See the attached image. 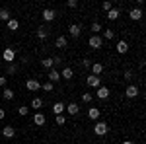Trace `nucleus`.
<instances>
[{
	"mask_svg": "<svg viewBox=\"0 0 146 144\" xmlns=\"http://www.w3.org/2000/svg\"><path fill=\"white\" fill-rule=\"evenodd\" d=\"M133 76H135V74H133V70H125V74H123L125 80H133Z\"/></svg>",
	"mask_w": 146,
	"mask_h": 144,
	"instance_id": "c9c22d12",
	"label": "nucleus"
},
{
	"mask_svg": "<svg viewBox=\"0 0 146 144\" xmlns=\"http://www.w3.org/2000/svg\"><path fill=\"white\" fill-rule=\"evenodd\" d=\"M72 76H74V70L70 66H66L62 72H60V78H64V80H72Z\"/></svg>",
	"mask_w": 146,
	"mask_h": 144,
	"instance_id": "4be33fe9",
	"label": "nucleus"
},
{
	"mask_svg": "<svg viewBox=\"0 0 146 144\" xmlns=\"http://www.w3.org/2000/svg\"><path fill=\"white\" fill-rule=\"evenodd\" d=\"M119 16H121V12H119V8H111V10L107 12V20H117V18H119Z\"/></svg>",
	"mask_w": 146,
	"mask_h": 144,
	"instance_id": "b1692460",
	"label": "nucleus"
},
{
	"mask_svg": "<svg viewBox=\"0 0 146 144\" xmlns=\"http://www.w3.org/2000/svg\"><path fill=\"white\" fill-rule=\"evenodd\" d=\"M115 49H117V53H119V55H125V53L129 51V43H127V41H119Z\"/></svg>",
	"mask_w": 146,
	"mask_h": 144,
	"instance_id": "a211bd4d",
	"label": "nucleus"
},
{
	"mask_svg": "<svg viewBox=\"0 0 146 144\" xmlns=\"http://www.w3.org/2000/svg\"><path fill=\"white\" fill-rule=\"evenodd\" d=\"M66 6H68V8H78V0H68Z\"/></svg>",
	"mask_w": 146,
	"mask_h": 144,
	"instance_id": "e433bc0d",
	"label": "nucleus"
},
{
	"mask_svg": "<svg viewBox=\"0 0 146 144\" xmlns=\"http://www.w3.org/2000/svg\"><path fill=\"white\" fill-rule=\"evenodd\" d=\"M125 96H127V98H129V100H135L136 96H138V88H136V86H133V84H131V86H129V88L125 90Z\"/></svg>",
	"mask_w": 146,
	"mask_h": 144,
	"instance_id": "1a4fd4ad",
	"label": "nucleus"
},
{
	"mask_svg": "<svg viewBox=\"0 0 146 144\" xmlns=\"http://www.w3.org/2000/svg\"><path fill=\"white\" fill-rule=\"evenodd\" d=\"M2 134H4L6 138H14V136H16V129L8 125V127H4V129H2Z\"/></svg>",
	"mask_w": 146,
	"mask_h": 144,
	"instance_id": "6ab92c4d",
	"label": "nucleus"
},
{
	"mask_svg": "<svg viewBox=\"0 0 146 144\" xmlns=\"http://www.w3.org/2000/svg\"><path fill=\"white\" fill-rule=\"evenodd\" d=\"M41 18H43L45 22H53V20L56 18V12L51 10V8H45V10L41 12Z\"/></svg>",
	"mask_w": 146,
	"mask_h": 144,
	"instance_id": "39448f33",
	"label": "nucleus"
},
{
	"mask_svg": "<svg viewBox=\"0 0 146 144\" xmlns=\"http://www.w3.org/2000/svg\"><path fill=\"white\" fill-rule=\"evenodd\" d=\"M90 29L94 31V35H98V31H101V25H100L98 22H94V23L90 25Z\"/></svg>",
	"mask_w": 146,
	"mask_h": 144,
	"instance_id": "c85d7f7f",
	"label": "nucleus"
},
{
	"mask_svg": "<svg viewBox=\"0 0 146 144\" xmlns=\"http://www.w3.org/2000/svg\"><path fill=\"white\" fill-rule=\"evenodd\" d=\"M45 115H43V113H41V111H37V113H35L33 115V123L35 125H39V127H43V125H45Z\"/></svg>",
	"mask_w": 146,
	"mask_h": 144,
	"instance_id": "4468645a",
	"label": "nucleus"
},
{
	"mask_svg": "<svg viewBox=\"0 0 146 144\" xmlns=\"http://www.w3.org/2000/svg\"><path fill=\"white\" fill-rule=\"evenodd\" d=\"M62 111H64V103L62 101H56L55 105H53V113L55 115H62Z\"/></svg>",
	"mask_w": 146,
	"mask_h": 144,
	"instance_id": "393cba45",
	"label": "nucleus"
},
{
	"mask_svg": "<svg viewBox=\"0 0 146 144\" xmlns=\"http://www.w3.org/2000/svg\"><path fill=\"white\" fill-rule=\"evenodd\" d=\"M64 111L68 115H78L80 107H78V103H68V105H64Z\"/></svg>",
	"mask_w": 146,
	"mask_h": 144,
	"instance_id": "ddd939ff",
	"label": "nucleus"
},
{
	"mask_svg": "<svg viewBox=\"0 0 146 144\" xmlns=\"http://www.w3.org/2000/svg\"><path fill=\"white\" fill-rule=\"evenodd\" d=\"M6 72H8V74H16V72H18V66H16V64L12 62V64H8V68H6Z\"/></svg>",
	"mask_w": 146,
	"mask_h": 144,
	"instance_id": "473e14b6",
	"label": "nucleus"
},
{
	"mask_svg": "<svg viewBox=\"0 0 146 144\" xmlns=\"http://www.w3.org/2000/svg\"><path fill=\"white\" fill-rule=\"evenodd\" d=\"M47 37H49V27H45V25H39V29H37V39L45 41Z\"/></svg>",
	"mask_w": 146,
	"mask_h": 144,
	"instance_id": "f8f14e48",
	"label": "nucleus"
},
{
	"mask_svg": "<svg viewBox=\"0 0 146 144\" xmlns=\"http://www.w3.org/2000/svg\"><path fill=\"white\" fill-rule=\"evenodd\" d=\"M68 31H70V35H72L74 39H76V37H80V33H82V27H80L78 23H70Z\"/></svg>",
	"mask_w": 146,
	"mask_h": 144,
	"instance_id": "9b49d317",
	"label": "nucleus"
},
{
	"mask_svg": "<svg viewBox=\"0 0 146 144\" xmlns=\"http://www.w3.org/2000/svg\"><path fill=\"white\" fill-rule=\"evenodd\" d=\"M29 113V107H25V105H22V107H18V115H22V117H25Z\"/></svg>",
	"mask_w": 146,
	"mask_h": 144,
	"instance_id": "7c9ffc66",
	"label": "nucleus"
},
{
	"mask_svg": "<svg viewBox=\"0 0 146 144\" xmlns=\"http://www.w3.org/2000/svg\"><path fill=\"white\" fill-rule=\"evenodd\" d=\"M43 107V100L41 98H33V101H31V109H41Z\"/></svg>",
	"mask_w": 146,
	"mask_h": 144,
	"instance_id": "bb28decb",
	"label": "nucleus"
},
{
	"mask_svg": "<svg viewBox=\"0 0 146 144\" xmlns=\"http://www.w3.org/2000/svg\"><path fill=\"white\" fill-rule=\"evenodd\" d=\"M47 78H49V82H51V84H55V82L60 80V72H58L56 68H51V70H49V74H47Z\"/></svg>",
	"mask_w": 146,
	"mask_h": 144,
	"instance_id": "6e6552de",
	"label": "nucleus"
},
{
	"mask_svg": "<svg viewBox=\"0 0 146 144\" xmlns=\"http://www.w3.org/2000/svg\"><path fill=\"white\" fill-rule=\"evenodd\" d=\"M41 66L47 68V70H51V68H55V62H53V58H51V56H47V58L41 60Z\"/></svg>",
	"mask_w": 146,
	"mask_h": 144,
	"instance_id": "5701e85b",
	"label": "nucleus"
},
{
	"mask_svg": "<svg viewBox=\"0 0 146 144\" xmlns=\"http://www.w3.org/2000/svg\"><path fill=\"white\" fill-rule=\"evenodd\" d=\"M100 115H101L100 107H92V109L88 111V117H90L92 121H98V119H100Z\"/></svg>",
	"mask_w": 146,
	"mask_h": 144,
	"instance_id": "dca6fc26",
	"label": "nucleus"
},
{
	"mask_svg": "<svg viewBox=\"0 0 146 144\" xmlns=\"http://www.w3.org/2000/svg\"><path fill=\"white\" fill-rule=\"evenodd\" d=\"M6 82H8V78H6V76H0V88H4V86H6Z\"/></svg>",
	"mask_w": 146,
	"mask_h": 144,
	"instance_id": "58836bf2",
	"label": "nucleus"
},
{
	"mask_svg": "<svg viewBox=\"0 0 146 144\" xmlns=\"http://www.w3.org/2000/svg\"><path fill=\"white\" fill-rule=\"evenodd\" d=\"M4 117H6V111H4V109H0V121H2Z\"/></svg>",
	"mask_w": 146,
	"mask_h": 144,
	"instance_id": "a19ab883",
	"label": "nucleus"
},
{
	"mask_svg": "<svg viewBox=\"0 0 146 144\" xmlns=\"http://www.w3.org/2000/svg\"><path fill=\"white\" fill-rule=\"evenodd\" d=\"M92 74H94V76H100L101 72H103V64H101V62H92Z\"/></svg>",
	"mask_w": 146,
	"mask_h": 144,
	"instance_id": "2eb2a0df",
	"label": "nucleus"
},
{
	"mask_svg": "<svg viewBox=\"0 0 146 144\" xmlns=\"http://www.w3.org/2000/svg\"><path fill=\"white\" fill-rule=\"evenodd\" d=\"M41 90H45V92H53L55 86H53L51 82H45V84H41Z\"/></svg>",
	"mask_w": 146,
	"mask_h": 144,
	"instance_id": "c756f323",
	"label": "nucleus"
},
{
	"mask_svg": "<svg viewBox=\"0 0 146 144\" xmlns=\"http://www.w3.org/2000/svg\"><path fill=\"white\" fill-rule=\"evenodd\" d=\"M129 18H131L133 22H140V20H142V10H140V8H133V10L129 12Z\"/></svg>",
	"mask_w": 146,
	"mask_h": 144,
	"instance_id": "0eeeda50",
	"label": "nucleus"
},
{
	"mask_svg": "<svg viewBox=\"0 0 146 144\" xmlns=\"http://www.w3.org/2000/svg\"><path fill=\"white\" fill-rule=\"evenodd\" d=\"M94 133L98 134V136H105V134L109 133V125L105 121H96V125H94Z\"/></svg>",
	"mask_w": 146,
	"mask_h": 144,
	"instance_id": "f257e3e1",
	"label": "nucleus"
},
{
	"mask_svg": "<svg viewBox=\"0 0 146 144\" xmlns=\"http://www.w3.org/2000/svg\"><path fill=\"white\" fill-rule=\"evenodd\" d=\"M123 144H135V142H133V140H125Z\"/></svg>",
	"mask_w": 146,
	"mask_h": 144,
	"instance_id": "79ce46f5",
	"label": "nucleus"
},
{
	"mask_svg": "<svg viewBox=\"0 0 146 144\" xmlns=\"http://www.w3.org/2000/svg\"><path fill=\"white\" fill-rule=\"evenodd\" d=\"M103 37L105 39H115V31L113 29H103Z\"/></svg>",
	"mask_w": 146,
	"mask_h": 144,
	"instance_id": "cd10ccee",
	"label": "nucleus"
},
{
	"mask_svg": "<svg viewBox=\"0 0 146 144\" xmlns=\"http://www.w3.org/2000/svg\"><path fill=\"white\" fill-rule=\"evenodd\" d=\"M2 98L6 101H12L14 98H16V94H14V90H10V88H4V92H2Z\"/></svg>",
	"mask_w": 146,
	"mask_h": 144,
	"instance_id": "412c9836",
	"label": "nucleus"
},
{
	"mask_svg": "<svg viewBox=\"0 0 146 144\" xmlns=\"http://www.w3.org/2000/svg\"><path fill=\"white\" fill-rule=\"evenodd\" d=\"M88 86H90V88H100L101 86V78L100 76H94V74H90V76H88Z\"/></svg>",
	"mask_w": 146,
	"mask_h": 144,
	"instance_id": "423d86ee",
	"label": "nucleus"
},
{
	"mask_svg": "<svg viewBox=\"0 0 146 144\" xmlns=\"http://www.w3.org/2000/svg\"><path fill=\"white\" fill-rule=\"evenodd\" d=\"M111 8H113V4H111V2H109V0H105V2L101 4V10H103V12H109V10H111Z\"/></svg>",
	"mask_w": 146,
	"mask_h": 144,
	"instance_id": "2f4dec72",
	"label": "nucleus"
},
{
	"mask_svg": "<svg viewBox=\"0 0 146 144\" xmlns=\"http://www.w3.org/2000/svg\"><path fill=\"white\" fill-rule=\"evenodd\" d=\"M66 45H68V39L64 37V35H58V37H56V41H55V47H58V49H64Z\"/></svg>",
	"mask_w": 146,
	"mask_h": 144,
	"instance_id": "f3484780",
	"label": "nucleus"
},
{
	"mask_svg": "<svg viewBox=\"0 0 146 144\" xmlns=\"http://www.w3.org/2000/svg\"><path fill=\"white\" fill-rule=\"evenodd\" d=\"M51 58H53L55 64H60V62H62V56H51Z\"/></svg>",
	"mask_w": 146,
	"mask_h": 144,
	"instance_id": "ea45409f",
	"label": "nucleus"
},
{
	"mask_svg": "<svg viewBox=\"0 0 146 144\" xmlns=\"http://www.w3.org/2000/svg\"><path fill=\"white\" fill-rule=\"evenodd\" d=\"M88 45H90L92 49H100L101 45H103V37H100V35H92L90 39H88Z\"/></svg>",
	"mask_w": 146,
	"mask_h": 144,
	"instance_id": "20e7f679",
	"label": "nucleus"
},
{
	"mask_svg": "<svg viewBox=\"0 0 146 144\" xmlns=\"http://www.w3.org/2000/svg\"><path fill=\"white\" fill-rule=\"evenodd\" d=\"M6 25H8V31H16V29L20 27V22H18L16 18H10V20L6 22Z\"/></svg>",
	"mask_w": 146,
	"mask_h": 144,
	"instance_id": "aec40b11",
	"label": "nucleus"
},
{
	"mask_svg": "<svg viewBox=\"0 0 146 144\" xmlns=\"http://www.w3.org/2000/svg\"><path fill=\"white\" fill-rule=\"evenodd\" d=\"M82 66L90 68V66H92V60H90V58H84V60H82Z\"/></svg>",
	"mask_w": 146,
	"mask_h": 144,
	"instance_id": "4c0bfd02",
	"label": "nucleus"
},
{
	"mask_svg": "<svg viewBox=\"0 0 146 144\" xmlns=\"http://www.w3.org/2000/svg\"><path fill=\"white\" fill-rule=\"evenodd\" d=\"M56 117V125H64V123H66V117H64V115H55Z\"/></svg>",
	"mask_w": 146,
	"mask_h": 144,
	"instance_id": "f704fd0d",
	"label": "nucleus"
},
{
	"mask_svg": "<svg viewBox=\"0 0 146 144\" xmlns=\"http://www.w3.org/2000/svg\"><path fill=\"white\" fill-rule=\"evenodd\" d=\"M109 94H111V92H109V88H105V86H100L98 92H96V96H98L100 100H107V98H109Z\"/></svg>",
	"mask_w": 146,
	"mask_h": 144,
	"instance_id": "9d476101",
	"label": "nucleus"
},
{
	"mask_svg": "<svg viewBox=\"0 0 146 144\" xmlns=\"http://www.w3.org/2000/svg\"><path fill=\"white\" fill-rule=\"evenodd\" d=\"M25 88L29 92H39L41 90V82H37L35 78H29V80H25Z\"/></svg>",
	"mask_w": 146,
	"mask_h": 144,
	"instance_id": "7ed1b4c3",
	"label": "nucleus"
},
{
	"mask_svg": "<svg viewBox=\"0 0 146 144\" xmlns=\"http://www.w3.org/2000/svg\"><path fill=\"white\" fill-rule=\"evenodd\" d=\"M92 100H94V96H92V94H82V101H84V103H90Z\"/></svg>",
	"mask_w": 146,
	"mask_h": 144,
	"instance_id": "72a5a7b5",
	"label": "nucleus"
},
{
	"mask_svg": "<svg viewBox=\"0 0 146 144\" xmlns=\"http://www.w3.org/2000/svg\"><path fill=\"white\" fill-rule=\"evenodd\" d=\"M10 18H12V14H10L8 8H2V10H0V20H2V22H8Z\"/></svg>",
	"mask_w": 146,
	"mask_h": 144,
	"instance_id": "a878e982",
	"label": "nucleus"
},
{
	"mask_svg": "<svg viewBox=\"0 0 146 144\" xmlns=\"http://www.w3.org/2000/svg\"><path fill=\"white\" fill-rule=\"evenodd\" d=\"M2 58H4V62L12 64V62H14V58H16V51L10 49V47H8V49H4V51H2Z\"/></svg>",
	"mask_w": 146,
	"mask_h": 144,
	"instance_id": "f03ea898",
	"label": "nucleus"
}]
</instances>
